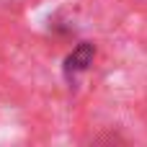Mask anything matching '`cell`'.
Returning a JSON list of instances; mask_svg holds the SVG:
<instances>
[{
    "mask_svg": "<svg viewBox=\"0 0 147 147\" xmlns=\"http://www.w3.org/2000/svg\"><path fill=\"white\" fill-rule=\"evenodd\" d=\"M93 54H96L93 44H80V47L65 59V72H67V78H75V75L85 72L88 65L93 62Z\"/></svg>",
    "mask_w": 147,
    "mask_h": 147,
    "instance_id": "cell-1",
    "label": "cell"
}]
</instances>
